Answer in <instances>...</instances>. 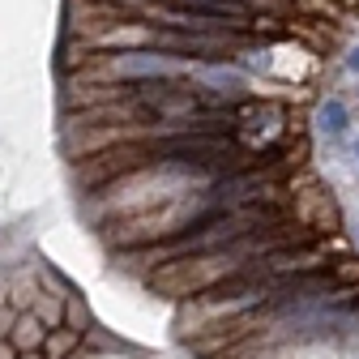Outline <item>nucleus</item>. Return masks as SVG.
<instances>
[{"instance_id":"obj_12","label":"nucleus","mask_w":359,"mask_h":359,"mask_svg":"<svg viewBox=\"0 0 359 359\" xmlns=\"http://www.w3.org/2000/svg\"><path fill=\"white\" fill-rule=\"evenodd\" d=\"M107 5H124V0H107Z\"/></svg>"},{"instance_id":"obj_4","label":"nucleus","mask_w":359,"mask_h":359,"mask_svg":"<svg viewBox=\"0 0 359 359\" xmlns=\"http://www.w3.org/2000/svg\"><path fill=\"white\" fill-rule=\"evenodd\" d=\"M30 312H34V317L48 325V330H56V325H65V295H60V291H43V287H39V295H34Z\"/></svg>"},{"instance_id":"obj_2","label":"nucleus","mask_w":359,"mask_h":359,"mask_svg":"<svg viewBox=\"0 0 359 359\" xmlns=\"http://www.w3.org/2000/svg\"><path fill=\"white\" fill-rule=\"evenodd\" d=\"M81 342H86V334H77V330H69V325H56V330H48V338H43V359H73L77 351H81Z\"/></svg>"},{"instance_id":"obj_1","label":"nucleus","mask_w":359,"mask_h":359,"mask_svg":"<svg viewBox=\"0 0 359 359\" xmlns=\"http://www.w3.org/2000/svg\"><path fill=\"white\" fill-rule=\"evenodd\" d=\"M43 338H48V325H43L30 308H26V312H18V317H13V330H9V342H13L18 351H39V346H43Z\"/></svg>"},{"instance_id":"obj_5","label":"nucleus","mask_w":359,"mask_h":359,"mask_svg":"<svg viewBox=\"0 0 359 359\" xmlns=\"http://www.w3.org/2000/svg\"><path fill=\"white\" fill-rule=\"evenodd\" d=\"M65 325L77 330V334H90V325H95V317H90L81 295H65Z\"/></svg>"},{"instance_id":"obj_6","label":"nucleus","mask_w":359,"mask_h":359,"mask_svg":"<svg viewBox=\"0 0 359 359\" xmlns=\"http://www.w3.org/2000/svg\"><path fill=\"white\" fill-rule=\"evenodd\" d=\"M325 274L334 287H359V261L355 257H338V261H325Z\"/></svg>"},{"instance_id":"obj_3","label":"nucleus","mask_w":359,"mask_h":359,"mask_svg":"<svg viewBox=\"0 0 359 359\" xmlns=\"http://www.w3.org/2000/svg\"><path fill=\"white\" fill-rule=\"evenodd\" d=\"M346 124H351V116H346V103L342 99H325L317 107V128L325 133L330 142H342L346 137Z\"/></svg>"},{"instance_id":"obj_11","label":"nucleus","mask_w":359,"mask_h":359,"mask_svg":"<svg viewBox=\"0 0 359 359\" xmlns=\"http://www.w3.org/2000/svg\"><path fill=\"white\" fill-rule=\"evenodd\" d=\"M351 69L359 73V43H355V52H351Z\"/></svg>"},{"instance_id":"obj_7","label":"nucleus","mask_w":359,"mask_h":359,"mask_svg":"<svg viewBox=\"0 0 359 359\" xmlns=\"http://www.w3.org/2000/svg\"><path fill=\"white\" fill-rule=\"evenodd\" d=\"M34 295H39V287H22V283H18V287L9 291V308H13V312H26V308L34 304Z\"/></svg>"},{"instance_id":"obj_9","label":"nucleus","mask_w":359,"mask_h":359,"mask_svg":"<svg viewBox=\"0 0 359 359\" xmlns=\"http://www.w3.org/2000/svg\"><path fill=\"white\" fill-rule=\"evenodd\" d=\"M0 359H18V346L9 338H0Z\"/></svg>"},{"instance_id":"obj_10","label":"nucleus","mask_w":359,"mask_h":359,"mask_svg":"<svg viewBox=\"0 0 359 359\" xmlns=\"http://www.w3.org/2000/svg\"><path fill=\"white\" fill-rule=\"evenodd\" d=\"M18 359H43V351H18Z\"/></svg>"},{"instance_id":"obj_8","label":"nucleus","mask_w":359,"mask_h":359,"mask_svg":"<svg viewBox=\"0 0 359 359\" xmlns=\"http://www.w3.org/2000/svg\"><path fill=\"white\" fill-rule=\"evenodd\" d=\"M13 317H18V312H13L9 304H0V338H9V330H13Z\"/></svg>"}]
</instances>
